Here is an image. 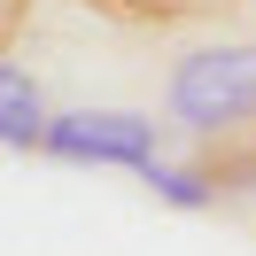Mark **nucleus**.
Segmentation results:
<instances>
[{
    "instance_id": "obj_1",
    "label": "nucleus",
    "mask_w": 256,
    "mask_h": 256,
    "mask_svg": "<svg viewBox=\"0 0 256 256\" xmlns=\"http://www.w3.org/2000/svg\"><path fill=\"white\" fill-rule=\"evenodd\" d=\"M163 116L186 140H240L256 132V39L186 47L163 78Z\"/></svg>"
},
{
    "instance_id": "obj_2",
    "label": "nucleus",
    "mask_w": 256,
    "mask_h": 256,
    "mask_svg": "<svg viewBox=\"0 0 256 256\" xmlns=\"http://www.w3.org/2000/svg\"><path fill=\"white\" fill-rule=\"evenodd\" d=\"M156 140H163V124L140 116V109H70V116L47 124V148H39V156H54V163H116V171H148V163H156Z\"/></svg>"
},
{
    "instance_id": "obj_3",
    "label": "nucleus",
    "mask_w": 256,
    "mask_h": 256,
    "mask_svg": "<svg viewBox=\"0 0 256 256\" xmlns=\"http://www.w3.org/2000/svg\"><path fill=\"white\" fill-rule=\"evenodd\" d=\"M47 124H54V116L39 109V86L8 62V70H0V140L24 156V148H47Z\"/></svg>"
},
{
    "instance_id": "obj_4",
    "label": "nucleus",
    "mask_w": 256,
    "mask_h": 256,
    "mask_svg": "<svg viewBox=\"0 0 256 256\" xmlns=\"http://www.w3.org/2000/svg\"><path fill=\"white\" fill-rule=\"evenodd\" d=\"M140 178L156 186V202H171V210H210V202H218V194H210V178L194 171V163H163V156H156Z\"/></svg>"
},
{
    "instance_id": "obj_5",
    "label": "nucleus",
    "mask_w": 256,
    "mask_h": 256,
    "mask_svg": "<svg viewBox=\"0 0 256 256\" xmlns=\"http://www.w3.org/2000/svg\"><path fill=\"white\" fill-rule=\"evenodd\" d=\"M248 140H256V132H248Z\"/></svg>"
}]
</instances>
